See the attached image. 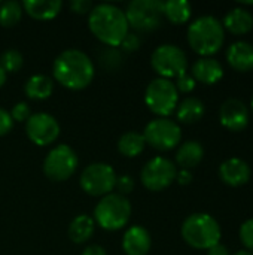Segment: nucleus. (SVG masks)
Returning a JSON list of instances; mask_svg holds the SVG:
<instances>
[{
    "label": "nucleus",
    "instance_id": "nucleus-18",
    "mask_svg": "<svg viewBox=\"0 0 253 255\" xmlns=\"http://www.w3.org/2000/svg\"><path fill=\"white\" fill-rule=\"evenodd\" d=\"M227 60L237 72H249L253 69V46L249 42L239 40L227 51Z\"/></svg>",
    "mask_w": 253,
    "mask_h": 255
},
{
    "label": "nucleus",
    "instance_id": "nucleus-36",
    "mask_svg": "<svg viewBox=\"0 0 253 255\" xmlns=\"http://www.w3.org/2000/svg\"><path fill=\"white\" fill-rule=\"evenodd\" d=\"M176 181H177L180 185H188V184H191V182H192V173H191V170L182 169L180 172H177Z\"/></svg>",
    "mask_w": 253,
    "mask_h": 255
},
{
    "label": "nucleus",
    "instance_id": "nucleus-20",
    "mask_svg": "<svg viewBox=\"0 0 253 255\" xmlns=\"http://www.w3.org/2000/svg\"><path fill=\"white\" fill-rule=\"evenodd\" d=\"M204 157V148L200 142L197 140H188L180 145V148L176 152V163L185 169L191 170L197 167Z\"/></svg>",
    "mask_w": 253,
    "mask_h": 255
},
{
    "label": "nucleus",
    "instance_id": "nucleus-23",
    "mask_svg": "<svg viewBox=\"0 0 253 255\" xmlns=\"http://www.w3.org/2000/svg\"><path fill=\"white\" fill-rule=\"evenodd\" d=\"M204 112H206L204 103L197 97H188V99L182 100L180 105H177V108H176L177 120L185 124H194V123L200 121L203 118Z\"/></svg>",
    "mask_w": 253,
    "mask_h": 255
},
{
    "label": "nucleus",
    "instance_id": "nucleus-42",
    "mask_svg": "<svg viewBox=\"0 0 253 255\" xmlns=\"http://www.w3.org/2000/svg\"><path fill=\"white\" fill-rule=\"evenodd\" d=\"M252 109H253V97H252Z\"/></svg>",
    "mask_w": 253,
    "mask_h": 255
},
{
    "label": "nucleus",
    "instance_id": "nucleus-14",
    "mask_svg": "<svg viewBox=\"0 0 253 255\" xmlns=\"http://www.w3.org/2000/svg\"><path fill=\"white\" fill-rule=\"evenodd\" d=\"M221 124L231 131H242L249 124V111L239 99H228L222 103L219 111Z\"/></svg>",
    "mask_w": 253,
    "mask_h": 255
},
{
    "label": "nucleus",
    "instance_id": "nucleus-11",
    "mask_svg": "<svg viewBox=\"0 0 253 255\" xmlns=\"http://www.w3.org/2000/svg\"><path fill=\"white\" fill-rule=\"evenodd\" d=\"M145 142L158 151H170L180 143L182 130L169 118H155L145 127Z\"/></svg>",
    "mask_w": 253,
    "mask_h": 255
},
{
    "label": "nucleus",
    "instance_id": "nucleus-40",
    "mask_svg": "<svg viewBox=\"0 0 253 255\" xmlns=\"http://www.w3.org/2000/svg\"><path fill=\"white\" fill-rule=\"evenodd\" d=\"M234 255H253V253L248 251V250H240V251H237Z\"/></svg>",
    "mask_w": 253,
    "mask_h": 255
},
{
    "label": "nucleus",
    "instance_id": "nucleus-29",
    "mask_svg": "<svg viewBox=\"0 0 253 255\" xmlns=\"http://www.w3.org/2000/svg\"><path fill=\"white\" fill-rule=\"evenodd\" d=\"M240 241L248 251H253V218L248 220L240 227Z\"/></svg>",
    "mask_w": 253,
    "mask_h": 255
},
{
    "label": "nucleus",
    "instance_id": "nucleus-13",
    "mask_svg": "<svg viewBox=\"0 0 253 255\" xmlns=\"http://www.w3.org/2000/svg\"><path fill=\"white\" fill-rule=\"evenodd\" d=\"M60 131L61 128L58 121L45 112L33 114L25 121V134L37 146H48L54 143L58 139Z\"/></svg>",
    "mask_w": 253,
    "mask_h": 255
},
{
    "label": "nucleus",
    "instance_id": "nucleus-32",
    "mask_svg": "<svg viewBox=\"0 0 253 255\" xmlns=\"http://www.w3.org/2000/svg\"><path fill=\"white\" fill-rule=\"evenodd\" d=\"M115 188L118 190V194L127 196V194L133 193V190H134V181H133V178L128 176V175H121V176L116 178V185H115Z\"/></svg>",
    "mask_w": 253,
    "mask_h": 255
},
{
    "label": "nucleus",
    "instance_id": "nucleus-2",
    "mask_svg": "<svg viewBox=\"0 0 253 255\" xmlns=\"http://www.w3.org/2000/svg\"><path fill=\"white\" fill-rule=\"evenodd\" d=\"M88 27L101 43L110 48L121 46L122 40L130 33L125 12L110 3H101L92 7L88 13Z\"/></svg>",
    "mask_w": 253,
    "mask_h": 255
},
{
    "label": "nucleus",
    "instance_id": "nucleus-7",
    "mask_svg": "<svg viewBox=\"0 0 253 255\" xmlns=\"http://www.w3.org/2000/svg\"><path fill=\"white\" fill-rule=\"evenodd\" d=\"M145 103L160 118L171 115L179 103V91L174 82L164 78L152 79L145 91Z\"/></svg>",
    "mask_w": 253,
    "mask_h": 255
},
{
    "label": "nucleus",
    "instance_id": "nucleus-24",
    "mask_svg": "<svg viewBox=\"0 0 253 255\" xmlns=\"http://www.w3.org/2000/svg\"><path fill=\"white\" fill-rule=\"evenodd\" d=\"M95 230L94 218L88 215H78L69 226V238L75 244H85L89 241Z\"/></svg>",
    "mask_w": 253,
    "mask_h": 255
},
{
    "label": "nucleus",
    "instance_id": "nucleus-6",
    "mask_svg": "<svg viewBox=\"0 0 253 255\" xmlns=\"http://www.w3.org/2000/svg\"><path fill=\"white\" fill-rule=\"evenodd\" d=\"M125 16L128 25L139 33H151L161 27L164 18V1L133 0L128 3Z\"/></svg>",
    "mask_w": 253,
    "mask_h": 255
},
{
    "label": "nucleus",
    "instance_id": "nucleus-15",
    "mask_svg": "<svg viewBox=\"0 0 253 255\" xmlns=\"http://www.w3.org/2000/svg\"><path fill=\"white\" fill-rule=\"evenodd\" d=\"M219 178L230 187H242L251 179V167L242 158H230L219 167Z\"/></svg>",
    "mask_w": 253,
    "mask_h": 255
},
{
    "label": "nucleus",
    "instance_id": "nucleus-17",
    "mask_svg": "<svg viewBox=\"0 0 253 255\" xmlns=\"http://www.w3.org/2000/svg\"><path fill=\"white\" fill-rule=\"evenodd\" d=\"M224 76V69L221 63L210 57H203L197 60L192 66V78L198 82L212 85L216 84Z\"/></svg>",
    "mask_w": 253,
    "mask_h": 255
},
{
    "label": "nucleus",
    "instance_id": "nucleus-41",
    "mask_svg": "<svg viewBox=\"0 0 253 255\" xmlns=\"http://www.w3.org/2000/svg\"><path fill=\"white\" fill-rule=\"evenodd\" d=\"M243 4H253V1H243Z\"/></svg>",
    "mask_w": 253,
    "mask_h": 255
},
{
    "label": "nucleus",
    "instance_id": "nucleus-9",
    "mask_svg": "<svg viewBox=\"0 0 253 255\" xmlns=\"http://www.w3.org/2000/svg\"><path fill=\"white\" fill-rule=\"evenodd\" d=\"M116 178L118 175L110 164L92 163L82 172L79 184L86 194L92 197H104L115 190Z\"/></svg>",
    "mask_w": 253,
    "mask_h": 255
},
{
    "label": "nucleus",
    "instance_id": "nucleus-33",
    "mask_svg": "<svg viewBox=\"0 0 253 255\" xmlns=\"http://www.w3.org/2000/svg\"><path fill=\"white\" fill-rule=\"evenodd\" d=\"M92 3L89 0H72L70 1V10L78 15H85L92 10Z\"/></svg>",
    "mask_w": 253,
    "mask_h": 255
},
{
    "label": "nucleus",
    "instance_id": "nucleus-21",
    "mask_svg": "<svg viewBox=\"0 0 253 255\" xmlns=\"http://www.w3.org/2000/svg\"><path fill=\"white\" fill-rule=\"evenodd\" d=\"M224 28L231 31L233 34H245L251 31L253 27L252 13L243 7H234L231 9L225 18H224Z\"/></svg>",
    "mask_w": 253,
    "mask_h": 255
},
{
    "label": "nucleus",
    "instance_id": "nucleus-10",
    "mask_svg": "<svg viewBox=\"0 0 253 255\" xmlns=\"http://www.w3.org/2000/svg\"><path fill=\"white\" fill-rule=\"evenodd\" d=\"M151 64L154 70L160 75V78L170 79L186 73L188 58L182 48L171 43H166L158 46L152 52Z\"/></svg>",
    "mask_w": 253,
    "mask_h": 255
},
{
    "label": "nucleus",
    "instance_id": "nucleus-37",
    "mask_svg": "<svg viewBox=\"0 0 253 255\" xmlns=\"http://www.w3.org/2000/svg\"><path fill=\"white\" fill-rule=\"evenodd\" d=\"M82 255H107L106 250L100 245H89L84 250Z\"/></svg>",
    "mask_w": 253,
    "mask_h": 255
},
{
    "label": "nucleus",
    "instance_id": "nucleus-26",
    "mask_svg": "<svg viewBox=\"0 0 253 255\" xmlns=\"http://www.w3.org/2000/svg\"><path fill=\"white\" fill-rule=\"evenodd\" d=\"M192 7L186 0L164 1V16L173 24H185L189 21Z\"/></svg>",
    "mask_w": 253,
    "mask_h": 255
},
{
    "label": "nucleus",
    "instance_id": "nucleus-28",
    "mask_svg": "<svg viewBox=\"0 0 253 255\" xmlns=\"http://www.w3.org/2000/svg\"><path fill=\"white\" fill-rule=\"evenodd\" d=\"M0 66L7 73H16L24 66V57L18 49H7L0 55Z\"/></svg>",
    "mask_w": 253,
    "mask_h": 255
},
{
    "label": "nucleus",
    "instance_id": "nucleus-34",
    "mask_svg": "<svg viewBox=\"0 0 253 255\" xmlns=\"http://www.w3.org/2000/svg\"><path fill=\"white\" fill-rule=\"evenodd\" d=\"M121 48L127 52H131V51H137L140 48V37L139 34L136 33H128L125 36V39L122 40L121 43Z\"/></svg>",
    "mask_w": 253,
    "mask_h": 255
},
{
    "label": "nucleus",
    "instance_id": "nucleus-25",
    "mask_svg": "<svg viewBox=\"0 0 253 255\" xmlns=\"http://www.w3.org/2000/svg\"><path fill=\"white\" fill-rule=\"evenodd\" d=\"M145 145H146V142H145L143 134L136 133V131H127L118 140V151L124 157L133 158L143 152Z\"/></svg>",
    "mask_w": 253,
    "mask_h": 255
},
{
    "label": "nucleus",
    "instance_id": "nucleus-1",
    "mask_svg": "<svg viewBox=\"0 0 253 255\" xmlns=\"http://www.w3.org/2000/svg\"><path fill=\"white\" fill-rule=\"evenodd\" d=\"M92 60L79 49H66L57 55L52 64V75L64 88L79 91L86 88L94 79Z\"/></svg>",
    "mask_w": 253,
    "mask_h": 255
},
{
    "label": "nucleus",
    "instance_id": "nucleus-39",
    "mask_svg": "<svg viewBox=\"0 0 253 255\" xmlns=\"http://www.w3.org/2000/svg\"><path fill=\"white\" fill-rule=\"evenodd\" d=\"M4 82H6V72L1 69V66H0V88L4 85Z\"/></svg>",
    "mask_w": 253,
    "mask_h": 255
},
{
    "label": "nucleus",
    "instance_id": "nucleus-16",
    "mask_svg": "<svg viewBox=\"0 0 253 255\" xmlns=\"http://www.w3.org/2000/svg\"><path fill=\"white\" fill-rule=\"evenodd\" d=\"M152 239L142 226H131L122 238V250L127 255H146L151 251Z\"/></svg>",
    "mask_w": 253,
    "mask_h": 255
},
{
    "label": "nucleus",
    "instance_id": "nucleus-38",
    "mask_svg": "<svg viewBox=\"0 0 253 255\" xmlns=\"http://www.w3.org/2000/svg\"><path fill=\"white\" fill-rule=\"evenodd\" d=\"M207 255H230V251H228V248L225 245L216 244L215 247L207 250Z\"/></svg>",
    "mask_w": 253,
    "mask_h": 255
},
{
    "label": "nucleus",
    "instance_id": "nucleus-27",
    "mask_svg": "<svg viewBox=\"0 0 253 255\" xmlns=\"http://www.w3.org/2000/svg\"><path fill=\"white\" fill-rule=\"evenodd\" d=\"M22 4L18 1H6L0 3V25L3 27H15L22 18Z\"/></svg>",
    "mask_w": 253,
    "mask_h": 255
},
{
    "label": "nucleus",
    "instance_id": "nucleus-30",
    "mask_svg": "<svg viewBox=\"0 0 253 255\" xmlns=\"http://www.w3.org/2000/svg\"><path fill=\"white\" fill-rule=\"evenodd\" d=\"M9 114H10L12 120H13V121H18V123H25V121L31 117V114H30V106H28L25 102L16 103V105L12 108V111H10Z\"/></svg>",
    "mask_w": 253,
    "mask_h": 255
},
{
    "label": "nucleus",
    "instance_id": "nucleus-31",
    "mask_svg": "<svg viewBox=\"0 0 253 255\" xmlns=\"http://www.w3.org/2000/svg\"><path fill=\"white\" fill-rule=\"evenodd\" d=\"M195 82L197 81L192 78V75L183 73V75L176 78V84L174 85H176L177 91H180V93H191L195 88Z\"/></svg>",
    "mask_w": 253,
    "mask_h": 255
},
{
    "label": "nucleus",
    "instance_id": "nucleus-4",
    "mask_svg": "<svg viewBox=\"0 0 253 255\" xmlns=\"http://www.w3.org/2000/svg\"><path fill=\"white\" fill-rule=\"evenodd\" d=\"M183 241L195 250H210L221 241L219 223L209 214L189 215L180 229Z\"/></svg>",
    "mask_w": 253,
    "mask_h": 255
},
{
    "label": "nucleus",
    "instance_id": "nucleus-19",
    "mask_svg": "<svg viewBox=\"0 0 253 255\" xmlns=\"http://www.w3.org/2000/svg\"><path fill=\"white\" fill-rule=\"evenodd\" d=\"M63 7L61 0H25L22 9L34 19L48 21L55 18Z\"/></svg>",
    "mask_w": 253,
    "mask_h": 255
},
{
    "label": "nucleus",
    "instance_id": "nucleus-8",
    "mask_svg": "<svg viewBox=\"0 0 253 255\" xmlns=\"http://www.w3.org/2000/svg\"><path fill=\"white\" fill-rule=\"evenodd\" d=\"M79 164L78 155L66 143L54 146L43 160V173L54 182H63L73 176Z\"/></svg>",
    "mask_w": 253,
    "mask_h": 255
},
{
    "label": "nucleus",
    "instance_id": "nucleus-35",
    "mask_svg": "<svg viewBox=\"0 0 253 255\" xmlns=\"http://www.w3.org/2000/svg\"><path fill=\"white\" fill-rule=\"evenodd\" d=\"M13 127V120L10 114L0 108V136H6Z\"/></svg>",
    "mask_w": 253,
    "mask_h": 255
},
{
    "label": "nucleus",
    "instance_id": "nucleus-3",
    "mask_svg": "<svg viewBox=\"0 0 253 255\" xmlns=\"http://www.w3.org/2000/svg\"><path fill=\"white\" fill-rule=\"evenodd\" d=\"M224 40V25L215 16H200L188 27V43L197 54L203 57H210L216 54L222 48Z\"/></svg>",
    "mask_w": 253,
    "mask_h": 255
},
{
    "label": "nucleus",
    "instance_id": "nucleus-5",
    "mask_svg": "<svg viewBox=\"0 0 253 255\" xmlns=\"http://www.w3.org/2000/svg\"><path fill=\"white\" fill-rule=\"evenodd\" d=\"M131 218V203L125 196L110 193L100 199L94 209V221L107 232L124 229Z\"/></svg>",
    "mask_w": 253,
    "mask_h": 255
},
{
    "label": "nucleus",
    "instance_id": "nucleus-12",
    "mask_svg": "<svg viewBox=\"0 0 253 255\" xmlns=\"http://www.w3.org/2000/svg\"><path fill=\"white\" fill-rule=\"evenodd\" d=\"M177 176V169L173 161L164 157H155L149 160L142 172H140V181L143 187L149 191H163L169 188Z\"/></svg>",
    "mask_w": 253,
    "mask_h": 255
},
{
    "label": "nucleus",
    "instance_id": "nucleus-22",
    "mask_svg": "<svg viewBox=\"0 0 253 255\" xmlns=\"http://www.w3.org/2000/svg\"><path fill=\"white\" fill-rule=\"evenodd\" d=\"M25 96L33 100H46L54 91V81L46 75H33L24 85Z\"/></svg>",
    "mask_w": 253,
    "mask_h": 255
}]
</instances>
